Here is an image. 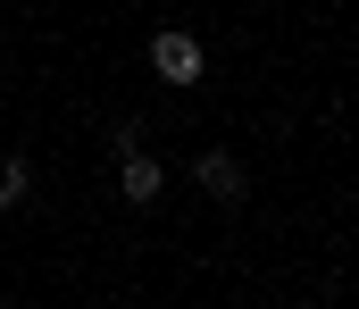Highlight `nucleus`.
Wrapping results in <instances>:
<instances>
[{
	"mask_svg": "<svg viewBox=\"0 0 359 309\" xmlns=\"http://www.w3.org/2000/svg\"><path fill=\"white\" fill-rule=\"evenodd\" d=\"M151 67H159L168 84H201V42H192V34H159V42H151Z\"/></svg>",
	"mask_w": 359,
	"mask_h": 309,
	"instance_id": "obj_1",
	"label": "nucleus"
},
{
	"mask_svg": "<svg viewBox=\"0 0 359 309\" xmlns=\"http://www.w3.org/2000/svg\"><path fill=\"white\" fill-rule=\"evenodd\" d=\"M117 159H126V167H117V184H126V201H151V193H159V167L142 159V142H134V151H117Z\"/></svg>",
	"mask_w": 359,
	"mask_h": 309,
	"instance_id": "obj_2",
	"label": "nucleus"
},
{
	"mask_svg": "<svg viewBox=\"0 0 359 309\" xmlns=\"http://www.w3.org/2000/svg\"><path fill=\"white\" fill-rule=\"evenodd\" d=\"M201 184H209L217 201H243V167H234L226 151H209V159H201Z\"/></svg>",
	"mask_w": 359,
	"mask_h": 309,
	"instance_id": "obj_3",
	"label": "nucleus"
},
{
	"mask_svg": "<svg viewBox=\"0 0 359 309\" xmlns=\"http://www.w3.org/2000/svg\"><path fill=\"white\" fill-rule=\"evenodd\" d=\"M25 201V159H0V209Z\"/></svg>",
	"mask_w": 359,
	"mask_h": 309,
	"instance_id": "obj_4",
	"label": "nucleus"
}]
</instances>
